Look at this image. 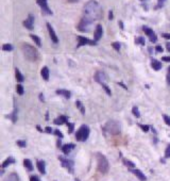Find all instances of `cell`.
Returning a JSON list of instances; mask_svg holds the SVG:
<instances>
[{
  "label": "cell",
  "instance_id": "obj_29",
  "mask_svg": "<svg viewBox=\"0 0 170 181\" xmlns=\"http://www.w3.org/2000/svg\"><path fill=\"white\" fill-rule=\"evenodd\" d=\"M75 106L78 107V109H79L80 111H81L82 114H85V108H84V106L81 103V101H75Z\"/></svg>",
  "mask_w": 170,
  "mask_h": 181
},
{
  "label": "cell",
  "instance_id": "obj_5",
  "mask_svg": "<svg viewBox=\"0 0 170 181\" xmlns=\"http://www.w3.org/2000/svg\"><path fill=\"white\" fill-rule=\"evenodd\" d=\"M89 137V128L86 125H82L75 133V139L79 142H85Z\"/></svg>",
  "mask_w": 170,
  "mask_h": 181
},
{
  "label": "cell",
  "instance_id": "obj_25",
  "mask_svg": "<svg viewBox=\"0 0 170 181\" xmlns=\"http://www.w3.org/2000/svg\"><path fill=\"white\" fill-rule=\"evenodd\" d=\"M30 37L34 40V43L36 44L38 47H41V46H42V40H41V38H39L37 35H35V34H30Z\"/></svg>",
  "mask_w": 170,
  "mask_h": 181
},
{
  "label": "cell",
  "instance_id": "obj_27",
  "mask_svg": "<svg viewBox=\"0 0 170 181\" xmlns=\"http://www.w3.org/2000/svg\"><path fill=\"white\" fill-rule=\"evenodd\" d=\"M122 161H123V163H124V165L128 166L130 169H134V168H135V164H134L133 162L129 161V160H127V159H122Z\"/></svg>",
  "mask_w": 170,
  "mask_h": 181
},
{
  "label": "cell",
  "instance_id": "obj_51",
  "mask_svg": "<svg viewBox=\"0 0 170 181\" xmlns=\"http://www.w3.org/2000/svg\"><path fill=\"white\" fill-rule=\"evenodd\" d=\"M119 26H120V28L123 29V24H122V21H119Z\"/></svg>",
  "mask_w": 170,
  "mask_h": 181
},
{
  "label": "cell",
  "instance_id": "obj_1",
  "mask_svg": "<svg viewBox=\"0 0 170 181\" xmlns=\"http://www.w3.org/2000/svg\"><path fill=\"white\" fill-rule=\"evenodd\" d=\"M84 17L91 19L92 21L98 20L102 17V8L96 0H89L83 8Z\"/></svg>",
  "mask_w": 170,
  "mask_h": 181
},
{
  "label": "cell",
  "instance_id": "obj_49",
  "mask_svg": "<svg viewBox=\"0 0 170 181\" xmlns=\"http://www.w3.org/2000/svg\"><path fill=\"white\" fill-rule=\"evenodd\" d=\"M167 82H168V84H170V72L167 75Z\"/></svg>",
  "mask_w": 170,
  "mask_h": 181
},
{
  "label": "cell",
  "instance_id": "obj_37",
  "mask_svg": "<svg viewBox=\"0 0 170 181\" xmlns=\"http://www.w3.org/2000/svg\"><path fill=\"white\" fill-rule=\"evenodd\" d=\"M165 158H170V145L166 148V151H165Z\"/></svg>",
  "mask_w": 170,
  "mask_h": 181
},
{
  "label": "cell",
  "instance_id": "obj_50",
  "mask_svg": "<svg viewBox=\"0 0 170 181\" xmlns=\"http://www.w3.org/2000/svg\"><path fill=\"white\" fill-rule=\"evenodd\" d=\"M68 2H70V3H74V2H78L79 0H67Z\"/></svg>",
  "mask_w": 170,
  "mask_h": 181
},
{
  "label": "cell",
  "instance_id": "obj_53",
  "mask_svg": "<svg viewBox=\"0 0 170 181\" xmlns=\"http://www.w3.org/2000/svg\"><path fill=\"white\" fill-rule=\"evenodd\" d=\"M57 146H59V147L61 146V142L60 141H57Z\"/></svg>",
  "mask_w": 170,
  "mask_h": 181
},
{
  "label": "cell",
  "instance_id": "obj_46",
  "mask_svg": "<svg viewBox=\"0 0 170 181\" xmlns=\"http://www.w3.org/2000/svg\"><path fill=\"white\" fill-rule=\"evenodd\" d=\"M162 36L164 38H167V39H170V34L169 33H163Z\"/></svg>",
  "mask_w": 170,
  "mask_h": 181
},
{
  "label": "cell",
  "instance_id": "obj_11",
  "mask_svg": "<svg viewBox=\"0 0 170 181\" xmlns=\"http://www.w3.org/2000/svg\"><path fill=\"white\" fill-rule=\"evenodd\" d=\"M94 78H95L96 82H98L101 85H105L106 84V76H105V74L103 71H100V70L97 71L95 74V76H94Z\"/></svg>",
  "mask_w": 170,
  "mask_h": 181
},
{
  "label": "cell",
  "instance_id": "obj_18",
  "mask_svg": "<svg viewBox=\"0 0 170 181\" xmlns=\"http://www.w3.org/2000/svg\"><path fill=\"white\" fill-rule=\"evenodd\" d=\"M162 63H160L159 61L157 60H155V59H152V61H151V67L153 68L154 70H159V69H162Z\"/></svg>",
  "mask_w": 170,
  "mask_h": 181
},
{
  "label": "cell",
  "instance_id": "obj_44",
  "mask_svg": "<svg viewBox=\"0 0 170 181\" xmlns=\"http://www.w3.org/2000/svg\"><path fill=\"white\" fill-rule=\"evenodd\" d=\"M45 131H46L47 133H51L53 130H52V128H51V127H46V128H45Z\"/></svg>",
  "mask_w": 170,
  "mask_h": 181
},
{
  "label": "cell",
  "instance_id": "obj_4",
  "mask_svg": "<svg viewBox=\"0 0 170 181\" xmlns=\"http://www.w3.org/2000/svg\"><path fill=\"white\" fill-rule=\"evenodd\" d=\"M104 131L110 134H119L120 133V124L116 120L107 121L104 127Z\"/></svg>",
  "mask_w": 170,
  "mask_h": 181
},
{
  "label": "cell",
  "instance_id": "obj_30",
  "mask_svg": "<svg viewBox=\"0 0 170 181\" xmlns=\"http://www.w3.org/2000/svg\"><path fill=\"white\" fill-rule=\"evenodd\" d=\"M16 92H17V94H19V95H24V93H25L24 86H22L21 84H17L16 85Z\"/></svg>",
  "mask_w": 170,
  "mask_h": 181
},
{
  "label": "cell",
  "instance_id": "obj_9",
  "mask_svg": "<svg viewBox=\"0 0 170 181\" xmlns=\"http://www.w3.org/2000/svg\"><path fill=\"white\" fill-rule=\"evenodd\" d=\"M37 3H38V6L41 7V9H42L43 14H45V15H52V11L48 7L47 0H37Z\"/></svg>",
  "mask_w": 170,
  "mask_h": 181
},
{
  "label": "cell",
  "instance_id": "obj_41",
  "mask_svg": "<svg viewBox=\"0 0 170 181\" xmlns=\"http://www.w3.org/2000/svg\"><path fill=\"white\" fill-rule=\"evenodd\" d=\"M54 134L56 135V137H59V138H61V139H62V138H63V134H62V132H61V131H60V130H55V131H54Z\"/></svg>",
  "mask_w": 170,
  "mask_h": 181
},
{
  "label": "cell",
  "instance_id": "obj_3",
  "mask_svg": "<svg viewBox=\"0 0 170 181\" xmlns=\"http://www.w3.org/2000/svg\"><path fill=\"white\" fill-rule=\"evenodd\" d=\"M97 166H98V170L100 171L102 174H106L107 171L110 169V165H109V161L105 158L104 155H102V153L98 152L97 155Z\"/></svg>",
  "mask_w": 170,
  "mask_h": 181
},
{
  "label": "cell",
  "instance_id": "obj_40",
  "mask_svg": "<svg viewBox=\"0 0 170 181\" xmlns=\"http://www.w3.org/2000/svg\"><path fill=\"white\" fill-rule=\"evenodd\" d=\"M138 125H139L140 128H141L142 130H144V131H146V132L149 130V126H145V125H141V124H138Z\"/></svg>",
  "mask_w": 170,
  "mask_h": 181
},
{
  "label": "cell",
  "instance_id": "obj_36",
  "mask_svg": "<svg viewBox=\"0 0 170 181\" xmlns=\"http://www.w3.org/2000/svg\"><path fill=\"white\" fill-rule=\"evenodd\" d=\"M163 118L165 120V123H166V125L170 127V117L168 115H163Z\"/></svg>",
  "mask_w": 170,
  "mask_h": 181
},
{
  "label": "cell",
  "instance_id": "obj_32",
  "mask_svg": "<svg viewBox=\"0 0 170 181\" xmlns=\"http://www.w3.org/2000/svg\"><path fill=\"white\" fill-rule=\"evenodd\" d=\"M135 43H136V44H139V45H142V46H145V44H146L145 38H144V37H141V36H139V37L135 38Z\"/></svg>",
  "mask_w": 170,
  "mask_h": 181
},
{
  "label": "cell",
  "instance_id": "obj_12",
  "mask_svg": "<svg viewBox=\"0 0 170 181\" xmlns=\"http://www.w3.org/2000/svg\"><path fill=\"white\" fill-rule=\"evenodd\" d=\"M24 26L26 27L27 29L33 30V28H34V16L32 14H29L28 18L24 21Z\"/></svg>",
  "mask_w": 170,
  "mask_h": 181
},
{
  "label": "cell",
  "instance_id": "obj_15",
  "mask_svg": "<svg viewBox=\"0 0 170 181\" xmlns=\"http://www.w3.org/2000/svg\"><path fill=\"white\" fill-rule=\"evenodd\" d=\"M131 171H132V173H133L134 175H135L136 177H137L138 179H139L140 181H146V180H147V177H146V176H145V174L142 173L141 170H139V169H136V168H134V169H131Z\"/></svg>",
  "mask_w": 170,
  "mask_h": 181
},
{
  "label": "cell",
  "instance_id": "obj_38",
  "mask_svg": "<svg viewBox=\"0 0 170 181\" xmlns=\"http://www.w3.org/2000/svg\"><path fill=\"white\" fill-rule=\"evenodd\" d=\"M102 86H103V88L105 89V92H106V94H107V95H111V94H112V92H111V89H110V87H109V86H107V85H106V84H105V85H102Z\"/></svg>",
  "mask_w": 170,
  "mask_h": 181
},
{
  "label": "cell",
  "instance_id": "obj_48",
  "mask_svg": "<svg viewBox=\"0 0 170 181\" xmlns=\"http://www.w3.org/2000/svg\"><path fill=\"white\" fill-rule=\"evenodd\" d=\"M166 47H167V50L170 52V43L168 42V43H166Z\"/></svg>",
  "mask_w": 170,
  "mask_h": 181
},
{
  "label": "cell",
  "instance_id": "obj_14",
  "mask_svg": "<svg viewBox=\"0 0 170 181\" xmlns=\"http://www.w3.org/2000/svg\"><path fill=\"white\" fill-rule=\"evenodd\" d=\"M102 34H103V29H102V26L101 25H97L95 33H94V39H95L96 42H98V40L102 37Z\"/></svg>",
  "mask_w": 170,
  "mask_h": 181
},
{
  "label": "cell",
  "instance_id": "obj_7",
  "mask_svg": "<svg viewBox=\"0 0 170 181\" xmlns=\"http://www.w3.org/2000/svg\"><path fill=\"white\" fill-rule=\"evenodd\" d=\"M59 160L62 163V166L65 167V168L69 171V173H73V165L74 163L72 160H69V159H66L64 157H59Z\"/></svg>",
  "mask_w": 170,
  "mask_h": 181
},
{
  "label": "cell",
  "instance_id": "obj_45",
  "mask_svg": "<svg viewBox=\"0 0 170 181\" xmlns=\"http://www.w3.org/2000/svg\"><path fill=\"white\" fill-rule=\"evenodd\" d=\"M162 60H163L164 62H170V56H168V57H163Z\"/></svg>",
  "mask_w": 170,
  "mask_h": 181
},
{
  "label": "cell",
  "instance_id": "obj_16",
  "mask_svg": "<svg viewBox=\"0 0 170 181\" xmlns=\"http://www.w3.org/2000/svg\"><path fill=\"white\" fill-rule=\"evenodd\" d=\"M74 147L75 146H74L73 144H65V145L62 146V151H63L65 155H68V153L71 152L72 149H74Z\"/></svg>",
  "mask_w": 170,
  "mask_h": 181
},
{
  "label": "cell",
  "instance_id": "obj_43",
  "mask_svg": "<svg viewBox=\"0 0 170 181\" xmlns=\"http://www.w3.org/2000/svg\"><path fill=\"white\" fill-rule=\"evenodd\" d=\"M166 0H158V2H157V8H162L164 6V3Z\"/></svg>",
  "mask_w": 170,
  "mask_h": 181
},
{
  "label": "cell",
  "instance_id": "obj_31",
  "mask_svg": "<svg viewBox=\"0 0 170 181\" xmlns=\"http://www.w3.org/2000/svg\"><path fill=\"white\" fill-rule=\"evenodd\" d=\"M132 113L134 114V116L137 117V118H139L140 117V113H139V110H138L137 107H133L132 108Z\"/></svg>",
  "mask_w": 170,
  "mask_h": 181
},
{
  "label": "cell",
  "instance_id": "obj_10",
  "mask_svg": "<svg viewBox=\"0 0 170 181\" xmlns=\"http://www.w3.org/2000/svg\"><path fill=\"white\" fill-rule=\"evenodd\" d=\"M142 30H144V32L149 36L151 43H156V40H157V36H156V34L154 33L153 30H152L151 28H149V27H147V26L142 27Z\"/></svg>",
  "mask_w": 170,
  "mask_h": 181
},
{
  "label": "cell",
  "instance_id": "obj_24",
  "mask_svg": "<svg viewBox=\"0 0 170 181\" xmlns=\"http://www.w3.org/2000/svg\"><path fill=\"white\" fill-rule=\"evenodd\" d=\"M56 94L63 95V96H64L65 98H67V99H68V98L70 97V95H71L69 90H67V89H57V90H56Z\"/></svg>",
  "mask_w": 170,
  "mask_h": 181
},
{
  "label": "cell",
  "instance_id": "obj_22",
  "mask_svg": "<svg viewBox=\"0 0 170 181\" xmlns=\"http://www.w3.org/2000/svg\"><path fill=\"white\" fill-rule=\"evenodd\" d=\"M41 75H42V77H43V79L44 80H48L49 79V69H48V67H43L42 68V71H41Z\"/></svg>",
  "mask_w": 170,
  "mask_h": 181
},
{
  "label": "cell",
  "instance_id": "obj_47",
  "mask_svg": "<svg viewBox=\"0 0 170 181\" xmlns=\"http://www.w3.org/2000/svg\"><path fill=\"white\" fill-rule=\"evenodd\" d=\"M109 19H113V12L112 11L109 12Z\"/></svg>",
  "mask_w": 170,
  "mask_h": 181
},
{
  "label": "cell",
  "instance_id": "obj_42",
  "mask_svg": "<svg viewBox=\"0 0 170 181\" xmlns=\"http://www.w3.org/2000/svg\"><path fill=\"white\" fill-rule=\"evenodd\" d=\"M155 51H156V52H163V51H164V49H163L162 46H159V45H158V46H156V47H155Z\"/></svg>",
  "mask_w": 170,
  "mask_h": 181
},
{
  "label": "cell",
  "instance_id": "obj_34",
  "mask_svg": "<svg viewBox=\"0 0 170 181\" xmlns=\"http://www.w3.org/2000/svg\"><path fill=\"white\" fill-rule=\"evenodd\" d=\"M67 126H68V132L69 133H72L73 132V129H74V125L72 123H67Z\"/></svg>",
  "mask_w": 170,
  "mask_h": 181
},
{
  "label": "cell",
  "instance_id": "obj_20",
  "mask_svg": "<svg viewBox=\"0 0 170 181\" xmlns=\"http://www.w3.org/2000/svg\"><path fill=\"white\" fill-rule=\"evenodd\" d=\"M36 165H37V168L39 170V173L43 174V175L46 174V168H45V165H46V164H45L44 161H37Z\"/></svg>",
  "mask_w": 170,
  "mask_h": 181
},
{
  "label": "cell",
  "instance_id": "obj_19",
  "mask_svg": "<svg viewBox=\"0 0 170 181\" xmlns=\"http://www.w3.org/2000/svg\"><path fill=\"white\" fill-rule=\"evenodd\" d=\"M55 125H63V124H66L67 123V117L65 115H61L59 116L56 119H54V121H53Z\"/></svg>",
  "mask_w": 170,
  "mask_h": 181
},
{
  "label": "cell",
  "instance_id": "obj_2",
  "mask_svg": "<svg viewBox=\"0 0 170 181\" xmlns=\"http://www.w3.org/2000/svg\"><path fill=\"white\" fill-rule=\"evenodd\" d=\"M20 47H21V51H22V53H24L25 58L28 61L36 62L39 59L38 50L34 46H32V45H30L28 43H24V44H21Z\"/></svg>",
  "mask_w": 170,
  "mask_h": 181
},
{
  "label": "cell",
  "instance_id": "obj_39",
  "mask_svg": "<svg viewBox=\"0 0 170 181\" xmlns=\"http://www.w3.org/2000/svg\"><path fill=\"white\" fill-rule=\"evenodd\" d=\"M30 181H39V178L37 177V176H35V175L30 176Z\"/></svg>",
  "mask_w": 170,
  "mask_h": 181
},
{
  "label": "cell",
  "instance_id": "obj_55",
  "mask_svg": "<svg viewBox=\"0 0 170 181\" xmlns=\"http://www.w3.org/2000/svg\"><path fill=\"white\" fill-rule=\"evenodd\" d=\"M75 181H79V180H77V179H75Z\"/></svg>",
  "mask_w": 170,
  "mask_h": 181
},
{
  "label": "cell",
  "instance_id": "obj_6",
  "mask_svg": "<svg viewBox=\"0 0 170 181\" xmlns=\"http://www.w3.org/2000/svg\"><path fill=\"white\" fill-rule=\"evenodd\" d=\"M92 24H93V21L91 19H88V18L83 16L78 25V29H79V31H81V32H89Z\"/></svg>",
  "mask_w": 170,
  "mask_h": 181
},
{
  "label": "cell",
  "instance_id": "obj_54",
  "mask_svg": "<svg viewBox=\"0 0 170 181\" xmlns=\"http://www.w3.org/2000/svg\"><path fill=\"white\" fill-rule=\"evenodd\" d=\"M168 71H169V72H170V66H169V68H168Z\"/></svg>",
  "mask_w": 170,
  "mask_h": 181
},
{
  "label": "cell",
  "instance_id": "obj_26",
  "mask_svg": "<svg viewBox=\"0 0 170 181\" xmlns=\"http://www.w3.org/2000/svg\"><path fill=\"white\" fill-rule=\"evenodd\" d=\"M24 165L25 167L28 170H33V165H32V162H31L29 159H25L24 160Z\"/></svg>",
  "mask_w": 170,
  "mask_h": 181
},
{
  "label": "cell",
  "instance_id": "obj_52",
  "mask_svg": "<svg viewBox=\"0 0 170 181\" xmlns=\"http://www.w3.org/2000/svg\"><path fill=\"white\" fill-rule=\"evenodd\" d=\"M39 98H41V100H42V101H44V96H43V95H42V94H41V95H39Z\"/></svg>",
  "mask_w": 170,
  "mask_h": 181
},
{
  "label": "cell",
  "instance_id": "obj_33",
  "mask_svg": "<svg viewBox=\"0 0 170 181\" xmlns=\"http://www.w3.org/2000/svg\"><path fill=\"white\" fill-rule=\"evenodd\" d=\"M112 47H113L116 51H119V50H120V47H121V45H120L119 42H114L113 44H112Z\"/></svg>",
  "mask_w": 170,
  "mask_h": 181
},
{
  "label": "cell",
  "instance_id": "obj_23",
  "mask_svg": "<svg viewBox=\"0 0 170 181\" xmlns=\"http://www.w3.org/2000/svg\"><path fill=\"white\" fill-rule=\"evenodd\" d=\"M15 77H16V80H17V82H24V80H25V77L22 76V74L20 72L19 69H15Z\"/></svg>",
  "mask_w": 170,
  "mask_h": 181
},
{
  "label": "cell",
  "instance_id": "obj_8",
  "mask_svg": "<svg viewBox=\"0 0 170 181\" xmlns=\"http://www.w3.org/2000/svg\"><path fill=\"white\" fill-rule=\"evenodd\" d=\"M78 45L77 48H80L81 46H84V45H96V40H91L87 37H84V36H78Z\"/></svg>",
  "mask_w": 170,
  "mask_h": 181
},
{
  "label": "cell",
  "instance_id": "obj_35",
  "mask_svg": "<svg viewBox=\"0 0 170 181\" xmlns=\"http://www.w3.org/2000/svg\"><path fill=\"white\" fill-rule=\"evenodd\" d=\"M16 143H17V145H18L19 147H26V146H27L26 141H22V140H18V141H17Z\"/></svg>",
  "mask_w": 170,
  "mask_h": 181
},
{
  "label": "cell",
  "instance_id": "obj_17",
  "mask_svg": "<svg viewBox=\"0 0 170 181\" xmlns=\"http://www.w3.org/2000/svg\"><path fill=\"white\" fill-rule=\"evenodd\" d=\"M3 181H20V178L16 173H11L10 175H8L7 177L4 178Z\"/></svg>",
  "mask_w": 170,
  "mask_h": 181
},
{
  "label": "cell",
  "instance_id": "obj_21",
  "mask_svg": "<svg viewBox=\"0 0 170 181\" xmlns=\"http://www.w3.org/2000/svg\"><path fill=\"white\" fill-rule=\"evenodd\" d=\"M15 162V159L13 157H10V158H8V159L4 161L3 163H2V165H1V167H2V169H4V168H7V167L9 166V165H11V164H13V163Z\"/></svg>",
  "mask_w": 170,
  "mask_h": 181
},
{
  "label": "cell",
  "instance_id": "obj_28",
  "mask_svg": "<svg viewBox=\"0 0 170 181\" xmlns=\"http://www.w3.org/2000/svg\"><path fill=\"white\" fill-rule=\"evenodd\" d=\"M2 50H4V51H12L13 50V45H11V44H3L2 45Z\"/></svg>",
  "mask_w": 170,
  "mask_h": 181
},
{
  "label": "cell",
  "instance_id": "obj_13",
  "mask_svg": "<svg viewBox=\"0 0 170 181\" xmlns=\"http://www.w3.org/2000/svg\"><path fill=\"white\" fill-rule=\"evenodd\" d=\"M47 29H48V32H49V35H50V38H51V40L54 44H56L57 42H59V38H57V36H56V34H55V32H54V30H53V28H52V26L49 24H47Z\"/></svg>",
  "mask_w": 170,
  "mask_h": 181
}]
</instances>
